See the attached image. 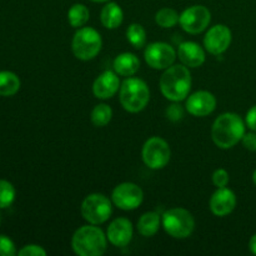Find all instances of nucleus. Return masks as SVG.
Segmentation results:
<instances>
[{
	"instance_id": "obj_34",
	"label": "nucleus",
	"mask_w": 256,
	"mask_h": 256,
	"mask_svg": "<svg viewBox=\"0 0 256 256\" xmlns=\"http://www.w3.org/2000/svg\"><path fill=\"white\" fill-rule=\"evenodd\" d=\"M92 2H108L109 0H92Z\"/></svg>"
},
{
	"instance_id": "obj_9",
	"label": "nucleus",
	"mask_w": 256,
	"mask_h": 256,
	"mask_svg": "<svg viewBox=\"0 0 256 256\" xmlns=\"http://www.w3.org/2000/svg\"><path fill=\"white\" fill-rule=\"evenodd\" d=\"M212 12L204 5H192L180 14L179 22L182 30L189 34H200L209 26Z\"/></svg>"
},
{
	"instance_id": "obj_28",
	"label": "nucleus",
	"mask_w": 256,
	"mask_h": 256,
	"mask_svg": "<svg viewBox=\"0 0 256 256\" xmlns=\"http://www.w3.org/2000/svg\"><path fill=\"white\" fill-rule=\"evenodd\" d=\"M229 172L225 169L215 170L212 174V182L216 188H225L229 184Z\"/></svg>"
},
{
	"instance_id": "obj_12",
	"label": "nucleus",
	"mask_w": 256,
	"mask_h": 256,
	"mask_svg": "<svg viewBox=\"0 0 256 256\" xmlns=\"http://www.w3.org/2000/svg\"><path fill=\"white\" fill-rule=\"evenodd\" d=\"M232 39V30L226 25L218 24L208 30L204 38V46L210 54L220 55L229 49Z\"/></svg>"
},
{
	"instance_id": "obj_20",
	"label": "nucleus",
	"mask_w": 256,
	"mask_h": 256,
	"mask_svg": "<svg viewBox=\"0 0 256 256\" xmlns=\"http://www.w3.org/2000/svg\"><path fill=\"white\" fill-rule=\"evenodd\" d=\"M160 222H162V219L156 212H148L140 216L138 222V232L145 238L154 236L159 232Z\"/></svg>"
},
{
	"instance_id": "obj_18",
	"label": "nucleus",
	"mask_w": 256,
	"mask_h": 256,
	"mask_svg": "<svg viewBox=\"0 0 256 256\" xmlns=\"http://www.w3.org/2000/svg\"><path fill=\"white\" fill-rule=\"evenodd\" d=\"M140 68V60L132 52H122L114 60V70L122 76H132Z\"/></svg>"
},
{
	"instance_id": "obj_27",
	"label": "nucleus",
	"mask_w": 256,
	"mask_h": 256,
	"mask_svg": "<svg viewBox=\"0 0 256 256\" xmlns=\"http://www.w3.org/2000/svg\"><path fill=\"white\" fill-rule=\"evenodd\" d=\"M16 254L15 244L5 235H0V256H14Z\"/></svg>"
},
{
	"instance_id": "obj_3",
	"label": "nucleus",
	"mask_w": 256,
	"mask_h": 256,
	"mask_svg": "<svg viewBox=\"0 0 256 256\" xmlns=\"http://www.w3.org/2000/svg\"><path fill=\"white\" fill-rule=\"evenodd\" d=\"M72 246L79 256H102L106 252L108 238L96 225H84L72 235Z\"/></svg>"
},
{
	"instance_id": "obj_29",
	"label": "nucleus",
	"mask_w": 256,
	"mask_h": 256,
	"mask_svg": "<svg viewBox=\"0 0 256 256\" xmlns=\"http://www.w3.org/2000/svg\"><path fill=\"white\" fill-rule=\"evenodd\" d=\"M19 256H45L46 255V252L42 249L39 245H26V246L22 248V250H19L18 252Z\"/></svg>"
},
{
	"instance_id": "obj_4",
	"label": "nucleus",
	"mask_w": 256,
	"mask_h": 256,
	"mask_svg": "<svg viewBox=\"0 0 256 256\" xmlns=\"http://www.w3.org/2000/svg\"><path fill=\"white\" fill-rule=\"evenodd\" d=\"M119 99L120 104L126 112H142L150 100L149 86L144 80L138 78H128L120 85Z\"/></svg>"
},
{
	"instance_id": "obj_13",
	"label": "nucleus",
	"mask_w": 256,
	"mask_h": 256,
	"mask_svg": "<svg viewBox=\"0 0 256 256\" xmlns=\"http://www.w3.org/2000/svg\"><path fill=\"white\" fill-rule=\"evenodd\" d=\"M216 108V98L206 90L194 92L186 100V110L194 116H206Z\"/></svg>"
},
{
	"instance_id": "obj_19",
	"label": "nucleus",
	"mask_w": 256,
	"mask_h": 256,
	"mask_svg": "<svg viewBox=\"0 0 256 256\" xmlns=\"http://www.w3.org/2000/svg\"><path fill=\"white\" fill-rule=\"evenodd\" d=\"M100 20L106 29H116L124 20V12L119 4L108 2V4L102 9Z\"/></svg>"
},
{
	"instance_id": "obj_33",
	"label": "nucleus",
	"mask_w": 256,
	"mask_h": 256,
	"mask_svg": "<svg viewBox=\"0 0 256 256\" xmlns=\"http://www.w3.org/2000/svg\"><path fill=\"white\" fill-rule=\"evenodd\" d=\"M249 249H250V252H252V254L256 255V234L252 235V239H250Z\"/></svg>"
},
{
	"instance_id": "obj_36",
	"label": "nucleus",
	"mask_w": 256,
	"mask_h": 256,
	"mask_svg": "<svg viewBox=\"0 0 256 256\" xmlns=\"http://www.w3.org/2000/svg\"><path fill=\"white\" fill-rule=\"evenodd\" d=\"M0 222H2V216H0Z\"/></svg>"
},
{
	"instance_id": "obj_35",
	"label": "nucleus",
	"mask_w": 256,
	"mask_h": 256,
	"mask_svg": "<svg viewBox=\"0 0 256 256\" xmlns=\"http://www.w3.org/2000/svg\"><path fill=\"white\" fill-rule=\"evenodd\" d=\"M252 182H254V184L256 185V170L254 172V174H252Z\"/></svg>"
},
{
	"instance_id": "obj_14",
	"label": "nucleus",
	"mask_w": 256,
	"mask_h": 256,
	"mask_svg": "<svg viewBox=\"0 0 256 256\" xmlns=\"http://www.w3.org/2000/svg\"><path fill=\"white\" fill-rule=\"evenodd\" d=\"M106 238L114 246L124 248L132 239V224L126 218H118L108 226Z\"/></svg>"
},
{
	"instance_id": "obj_5",
	"label": "nucleus",
	"mask_w": 256,
	"mask_h": 256,
	"mask_svg": "<svg viewBox=\"0 0 256 256\" xmlns=\"http://www.w3.org/2000/svg\"><path fill=\"white\" fill-rule=\"evenodd\" d=\"M102 46V35L92 28H79L74 34L72 42V49L75 58L82 62H88L96 56Z\"/></svg>"
},
{
	"instance_id": "obj_32",
	"label": "nucleus",
	"mask_w": 256,
	"mask_h": 256,
	"mask_svg": "<svg viewBox=\"0 0 256 256\" xmlns=\"http://www.w3.org/2000/svg\"><path fill=\"white\" fill-rule=\"evenodd\" d=\"M245 122H246V125L249 126L250 130L256 132V105L249 109L246 118H245Z\"/></svg>"
},
{
	"instance_id": "obj_15",
	"label": "nucleus",
	"mask_w": 256,
	"mask_h": 256,
	"mask_svg": "<svg viewBox=\"0 0 256 256\" xmlns=\"http://www.w3.org/2000/svg\"><path fill=\"white\" fill-rule=\"evenodd\" d=\"M210 210L216 216H226L234 212L236 206V195L232 190L225 188H218L216 192L210 198Z\"/></svg>"
},
{
	"instance_id": "obj_31",
	"label": "nucleus",
	"mask_w": 256,
	"mask_h": 256,
	"mask_svg": "<svg viewBox=\"0 0 256 256\" xmlns=\"http://www.w3.org/2000/svg\"><path fill=\"white\" fill-rule=\"evenodd\" d=\"M242 142L245 149L250 150V152H256V132L252 130V132L244 134Z\"/></svg>"
},
{
	"instance_id": "obj_11",
	"label": "nucleus",
	"mask_w": 256,
	"mask_h": 256,
	"mask_svg": "<svg viewBox=\"0 0 256 256\" xmlns=\"http://www.w3.org/2000/svg\"><path fill=\"white\" fill-rule=\"evenodd\" d=\"M144 56L145 62L150 68L162 70L174 65L175 59H176V52L168 42H156L148 45Z\"/></svg>"
},
{
	"instance_id": "obj_7",
	"label": "nucleus",
	"mask_w": 256,
	"mask_h": 256,
	"mask_svg": "<svg viewBox=\"0 0 256 256\" xmlns=\"http://www.w3.org/2000/svg\"><path fill=\"white\" fill-rule=\"evenodd\" d=\"M80 212L82 218L89 224L100 225L104 224L110 218L112 212V205L105 195L94 192L85 198L84 202H82Z\"/></svg>"
},
{
	"instance_id": "obj_6",
	"label": "nucleus",
	"mask_w": 256,
	"mask_h": 256,
	"mask_svg": "<svg viewBox=\"0 0 256 256\" xmlns=\"http://www.w3.org/2000/svg\"><path fill=\"white\" fill-rule=\"evenodd\" d=\"M162 222L165 232L175 239H186L195 229L194 216L182 208H174L165 212Z\"/></svg>"
},
{
	"instance_id": "obj_23",
	"label": "nucleus",
	"mask_w": 256,
	"mask_h": 256,
	"mask_svg": "<svg viewBox=\"0 0 256 256\" xmlns=\"http://www.w3.org/2000/svg\"><path fill=\"white\" fill-rule=\"evenodd\" d=\"M126 38L135 49H142L146 44V32H145L144 26L138 22L129 25V28L126 29Z\"/></svg>"
},
{
	"instance_id": "obj_22",
	"label": "nucleus",
	"mask_w": 256,
	"mask_h": 256,
	"mask_svg": "<svg viewBox=\"0 0 256 256\" xmlns=\"http://www.w3.org/2000/svg\"><path fill=\"white\" fill-rule=\"evenodd\" d=\"M89 9L84 4H74L68 12V22L72 28H82L89 22Z\"/></svg>"
},
{
	"instance_id": "obj_16",
	"label": "nucleus",
	"mask_w": 256,
	"mask_h": 256,
	"mask_svg": "<svg viewBox=\"0 0 256 256\" xmlns=\"http://www.w3.org/2000/svg\"><path fill=\"white\" fill-rule=\"evenodd\" d=\"M120 85L122 84L116 72L106 70L95 79L92 84V92L98 99H110L119 92Z\"/></svg>"
},
{
	"instance_id": "obj_21",
	"label": "nucleus",
	"mask_w": 256,
	"mask_h": 256,
	"mask_svg": "<svg viewBox=\"0 0 256 256\" xmlns=\"http://www.w3.org/2000/svg\"><path fill=\"white\" fill-rule=\"evenodd\" d=\"M20 89V79L12 72H0V96H12Z\"/></svg>"
},
{
	"instance_id": "obj_8",
	"label": "nucleus",
	"mask_w": 256,
	"mask_h": 256,
	"mask_svg": "<svg viewBox=\"0 0 256 256\" xmlns=\"http://www.w3.org/2000/svg\"><path fill=\"white\" fill-rule=\"evenodd\" d=\"M142 162L149 169H162L170 162V146L162 138L152 136L145 142L142 152Z\"/></svg>"
},
{
	"instance_id": "obj_17",
	"label": "nucleus",
	"mask_w": 256,
	"mask_h": 256,
	"mask_svg": "<svg viewBox=\"0 0 256 256\" xmlns=\"http://www.w3.org/2000/svg\"><path fill=\"white\" fill-rule=\"evenodd\" d=\"M179 59L185 66L199 68L205 62V52L198 42H184L178 49Z\"/></svg>"
},
{
	"instance_id": "obj_25",
	"label": "nucleus",
	"mask_w": 256,
	"mask_h": 256,
	"mask_svg": "<svg viewBox=\"0 0 256 256\" xmlns=\"http://www.w3.org/2000/svg\"><path fill=\"white\" fill-rule=\"evenodd\" d=\"M180 15L172 8H162L155 15V22L162 28H172L179 22Z\"/></svg>"
},
{
	"instance_id": "obj_30",
	"label": "nucleus",
	"mask_w": 256,
	"mask_h": 256,
	"mask_svg": "<svg viewBox=\"0 0 256 256\" xmlns=\"http://www.w3.org/2000/svg\"><path fill=\"white\" fill-rule=\"evenodd\" d=\"M166 116L168 119L172 120V122H180V120L184 118V109L178 104L170 105V106L166 109Z\"/></svg>"
},
{
	"instance_id": "obj_24",
	"label": "nucleus",
	"mask_w": 256,
	"mask_h": 256,
	"mask_svg": "<svg viewBox=\"0 0 256 256\" xmlns=\"http://www.w3.org/2000/svg\"><path fill=\"white\" fill-rule=\"evenodd\" d=\"M112 118V110L106 104L96 105L92 112V122L98 128H102L109 124Z\"/></svg>"
},
{
	"instance_id": "obj_2",
	"label": "nucleus",
	"mask_w": 256,
	"mask_h": 256,
	"mask_svg": "<svg viewBox=\"0 0 256 256\" xmlns=\"http://www.w3.org/2000/svg\"><path fill=\"white\" fill-rule=\"evenodd\" d=\"M160 90L168 100L178 102L186 99L192 89V74L189 68L182 65H172L165 69L159 82Z\"/></svg>"
},
{
	"instance_id": "obj_1",
	"label": "nucleus",
	"mask_w": 256,
	"mask_h": 256,
	"mask_svg": "<svg viewBox=\"0 0 256 256\" xmlns=\"http://www.w3.org/2000/svg\"><path fill=\"white\" fill-rule=\"evenodd\" d=\"M245 134V122L235 112H224L215 119L212 128L214 144L220 149L235 146Z\"/></svg>"
},
{
	"instance_id": "obj_10",
	"label": "nucleus",
	"mask_w": 256,
	"mask_h": 256,
	"mask_svg": "<svg viewBox=\"0 0 256 256\" xmlns=\"http://www.w3.org/2000/svg\"><path fill=\"white\" fill-rule=\"evenodd\" d=\"M112 200L115 206L129 212L142 205L144 200V192L142 188L134 182H122L112 190Z\"/></svg>"
},
{
	"instance_id": "obj_26",
	"label": "nucleus",
	"mask_w": 256,
	"mask_h": 256,
	"mask_svg": "<svg viewBox=\"0 0 256 256\" xmlns=\"http://www.w3.org/2000/svg\"><path fill=\"white\" fill-rule=\"evenodd\" d=\"M15 200V188L8 180H0V209H6Z\"/></svg>"
}]
</instances>
